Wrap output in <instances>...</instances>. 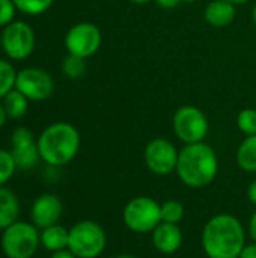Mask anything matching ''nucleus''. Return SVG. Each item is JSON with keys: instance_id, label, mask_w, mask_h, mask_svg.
Masks as SVG:
<instances>
[{"instance_id": "19", "label": "nucleus", "mask_w": 256, "mask_h": 258, "mask_svg": "<svg viewBox=\"0 0 256 258\" xmlns=\"http://www.w3.org/2000/svg\"><path fill=\"white\" fill-rule=\"evenodd\" d=\"M5 110L11 119H20L27 113L29 109V98L23 95L18 89H12L9 94H6L2 100Z\"/></svg>"}, {"instance_id": "21", "label": "nucleus", "mask_w": 256, "mask_h": 258, "mask_svg": "<svg viewBox=\"0 0 256 258\" xmlns=\"http://www.w3.org/2000/svg\"><path fill=\"white\" fill-rule=\"evenodd\" d=\"M17 82V71L14 65L8 60L0 59V100L12 89H15Z\"/></svg>"}, {"instance_id": "33", "label": "nucleus", "mask_w": 256, "mask_h": 258, "mask_svg": "<svg viewBox=\"0 0 256 258\" xmlns=\"http://www.w3.org/2000/svg\"><path fill=\"white\" fill-rule=\"evenodd\" d=\"M128 2H131V3H134V5H146V3H149L151 0H128Z\"/></svg>"}, {"instance_id": "8", "label": "nucleus", "mask_w": 256, "mask_h": 258, "mask_svg": "<svg viewBox=\"0 0 256 258\" xmlns=\"http://www.w3.org/2000/svg\"><path fill=\"white\" fill-rule=\"evenodd\" d=\"M36 44L35 30L26 21L14 20L2 30V50L12 60L27 59Z\"/></svg>"}, {"instance_id": "3", "label": "nucleus", "mask_w": 256, "mask_h": 258, "mask_svg": "<svg viewBox=\"0 0 256 258\" xmlns=\"http://www.w3.org/2000/svg\"><path fill=\"white\" fill-rule=\"evenodd\" d=\"M81 138L69 122L57 121L47 125L38 136L41 160L50 168H62L71 163L80 151Z\"/></svg>"}, {"instance_id": "15", "label": "nucleus", "mask_w": 256, "mask_h": 258, "mask_svg": "<svg viewBox=\"0 0 256 258\" xmlns=\"http://www.w3.org/2000/svg\"><path fill=\"white\" fill-rule=\"evenodd\" d=\"M237 15V6L228 0H211L204 11L205 21L213 27H228L234 23Z\"/></svg>"}, {"instance_id": "30", "label": "nucleus", "mask_w": 256, "mask_h": 258, "mask_svg": "<svg viewBox=\"0 0 256 258\" xmlns=\"http://www.w3.org/2000/svg\"><path fill=\"white\" fill-rule=\"evenodd\" d=\"M247 200L252 206L256 207V180L250 181V184L247 187Z\"/></svg>"}, {"instance_id": "32", "label": "nucleus", "mask_w": 256, "mask_h": 258, "mask_svg": "<svg viewBox=\"0 0 256 258\" xmlns=\"http://www.w3.org/2000/svg\"><path fill=\"white\" fill-rule=\"evenodd\" d=\"M8 113H6V110H5V106H3V103H2V100H0V128L6 124V121H8Z\"/></svg>"}, {"instance_id": "23", "label": "nucleus", "mask_w": 256, "mask_h": 258, "mask_svg": "<svg viewBox=\"0 0 256 258\" xmlns=\"http://www.w3.org/2000/svg\"><path fill=\"white\" fill-rule=\"evenodd\" d=\"M14 3L26 15H41L53 6L54 0H14Z\"/></svg>"}, {"instance_id": "28", "label": "nucleus", "mask_w": 256, "mask_h": 258, "mask_svg": "<svg viewBox=\"0 0 256 258\" xmlns=\"http://www.w3.org/2000/svg\"><path fill=\"white\" fill-rule=\"evenodd\" d=\"M247 233L250 236V239L256 242V210L252 213L250 219H249V225H247Z\"/></svg>"}, {"instance_id": "16", "label": "nucleus", "mask_w": 256, "mask_h": 258, "mask_svg": "<svg viewBox=\"0 0 256 258\" xmlns=\"http://www.w3.org/2000/svg\"><path fill=\"white\" fill-rule=\"evenodd\" d=\"M18 218L20 200L11 189L0 186V231L6 230L9 225L17 222Z\"/></svg>"}, {"instance_id": "1", "label": "nucleus", "mask_w": 256, "mask_h": 258, "mask_svg": "<svg viewBox=\"0 0 256 258\" xmlns=\"http://www.w3.org/2000/svg\"><path fill=\"white\" fill-rule=\"evenodd\" d=\"M201 245L208 258H238L246 246V230L234 215L219 213L205 224Z\"/></svg>"}, {"instance_id": "7", "label": "nucleus", "mask_w": 256, "mask_h": 258, "mask_svg": "<svg viewBox=\"0 0 256 258\" xmlns=\"http://www.w3.org/2000/svg\"><path fill=\"white\" fill-rule=\"evenodd\" d=\"M172 127L175 136L184 144L205 142L210 132V122L205 112L196 106L186 104L177 109L172 119Z\"/></svg>"}, {"instance_id": "22", "label": "nucleus", "mask_w": 256, "mask_h": 258, "mask_svg": "<svg viewBox=\"0 0 256 258\" xmlns=\"http://www.w3.org/2000/svg\"><path fill=\"white\" fill-rule=\"evenodd\" d=\"M184 206L177 200H167L161 204V222L180 225V222L184 219Z\"/></svg>"}, {"instance_id": "2", "label": "nucleus", "mask_w": 256, "mask_h": 258, "mask_svg": "<svg viewBox=\"0 0 256 258\" xmlns=\"http://www.w3.org/2000/svg\"><path fill=\"white\" fill-rule=\"evenodd\" d=\"M177 175L192 189L210 186L219 174V157L213 147L205 142L189 144L180 150Z\"/></svg>"}, {"instance_id": "6", "label": "nucleus", "mask_w": 256, "mask_h": 258, "mask_svg": "<svg viewBox=\"0 0 256 258\" xmlns=\"http://www.w3.org/2000/svg\"><path fill=\"white\" fill-rule=\"evenodd\" d=\"M122 221L136 234L152 233L161 224V204L151 197H134L124 207Z\"/></svg>"}, {"instance_id": "5", "label": "nucleus", "mask_w": 256, "mask_h": 258, "mask_svg": "<svg viewBox=\"0 0 256 258\" xmlns=\"http://www.w3.org/2000/svg\"><path fill=\"white\" fill-rule=\"evenodd\" d=\"M107 246V234L95 221H80L69 228L68 249L77 258H98Z\"/></svg>"}, {"instance_id": "34", "label": "nucleus", "mask_w": 256, "mask_h": 258, "mask_svg": "<svg viewBox=\"0 0 256 258\" xmlns=\"http://www.w3.org/2000/svg\"><path fill=\"white\" fill-rule=\"evenodd\" d=\"M228 2H231V3H234L235 6H238V5H244V3H247V2H250V0H228Z\"/></svg>"}, {"instance_id": "18", "label": "nucleus", "mask_w": 256, "mask_h": 258, "mask_svg": "<svg viewBox=\"0 0 256 258\" xmlns=\"http://www.w3.org/2000/svg\"><path fill=\"white\" fill-rule=\"evenodd\" d=\"M235 160L244 172H256V135L246 136L237 148Z\"/></svg>"}, {"instance_id": "37", "label": "nucleus", "mask_w": 256, "mask_h": 258, "mask_svg": "<svg viewBox=\"0 0 256 258\" xmlns=\"http://www.w3.org/2000/svg\"><path fill=\"white\" fill-rule=\"evenodd\" d=\"M196 0H181V3H186V5H190V3H195Z\"/></svg>"}, {"instance_id": "35", "label": "nucleus", "mask_w": 256, "mask_h": 258, "mask_svg": "<svg viewBox=\"0 0 256 258\" xmlns=\"http://www.w3.org/2000/svg\"><path fill=\"white\" fill-rule=\"evenodd\" d=\"M113 258H139V257H134V255H131V254H121V255H116V257Z\"/></svg>"}, {"instance_id": "31", "label": "nucleus", "mask_w": 256, "mask_h": 258, "mask_svg": "<svg viewBox=\"0 0 256 258\" xmlns=\"http://www.w3.org/2000/svg\"><path fill=\"white\" fill-rule=\"evenodd\" d=\"M50 258H77L69 249H63V251H59V252H53Z\"/></svg>"}, {"instance_id": "20", "label": "nucleus", "mask_w": 256, "mask_h": 258, "mask_svg": "<svg viewBox=\"0 0 256 258\" xmlns=\"http://www.w3.org/2000/svg\"><path fill=\"white\" fill-rule=\"evenodd\" d=\"M86 59L74 54H66L62 60V71L71 80L81 79L86 73Z\"/></svg>"}, {"instance_id": "13", "label": "nucleus", "mask_w": 256, "mask_h": 258, "mask_svg": "<svg viewBox=\"0 0 256 258\" xmlns=\"http://www.w3.org/2000/svg\"><path fill=\"white\" fill-rule=\"evenodd\" d=\"M62 215L63 204L54 194H42L36 197L30 207V222L39 230L59 224Z\"/></svg>"}, {"instance_id": "36", "label": "nucleus", "mask_w": 256, "mask_h": 258, "mask_svg": "<svg viewBox=\"0 0 256 258\" xmlns=\"http://www.w3.org/2000/svg\"><path fill=\"white\" fill-rule=\"evenodd\" d=\"M252 21H253V24H255L256 27V3L255 6H253V11H252Z\"/></svg>"}, {"instance_id": "14", "label": "nucleus", "mask_w": 256, "mask_h": 258, "mask_svg": "<svg viewBox=\"0 0 256 258\" xmlns=\"http://www.w3.org/2000/svg\"><path fill=\"white\" fill-rule=\"evenodd\" d=\"M154 248L164 255H172L180 251L184 242V234L180 225L161 222L158 227L151 233Z\"/></svg>"}, {"instance_id": "24", "label": "nucleus", "mask_w": 256, "mask_h": 258, "mask_svg": "<svg viewBox=\"0 0 256 258\" xmlns=\"http://www.w3.org/2000/svg\"><path fill=\"white\" fill-rule=\"evenodd\" d=\"M237 127L244 136L256 135V109L246 107L237 115Z\"/></svg>"}, {"instance_id": "38", "label": "nucleus", "mask_w": 256, "mask_h": 258, "mask_svg": "<svg viewBox=\"0 0 256 258\" xmlns=\"http://www.w3.org/2000/svg\"><path fill=\"white\" fill-rule=\"evenodd\" d=\"M0 48H2V32H0Z\"/></svg>"}, {"instance_id": "12", "label": "nucleus", "mask_w": 256, "mask_h": 258, "mask_svg": "<svg viewBox=\"0 0 256 258\" xmlns=\"http://www.w3.org/2000/svg\"><path fill=\"white\" fill-rule=\"evenodd\" d=\"M12 157L17 163V168L21 171H29L38 165L41 160L38 150V138L33 136L32 130L27 127H17L12 132Z\"/></svg>"}, {"instance_id": "25", "label": "nucleus", "mask_w": 256, "mask_h": 258, "mask_svg": "<svg viewBox=\"0 0 256 258\" xmlns=\"http://www.w3.org/2000/svg\"><path fill=\"white\" fill-rule=\"evenodd\" d=\"M17 163L12 157V153L0 148V186H5L14 177L17 171Z\"/></svg>"}, {"instance_id": "27", "label": "nucleus", "mask_w": 256, "mask_h": 258, "mask_svg": "<svg viewBox=\"0 0 256 258\" xmlns=\"http://www.w3.org/2000/svg\"><path fill=\"white\" fill-rule=\"evenodd\" d=\"M238 258H256V242L246 245Z\"/></svg>"}, {"instance_id": "9", "label": "nucleus", "mask_w": 256, "mask_h": 258, "mask_svg": "<svg viewBox=\"0 0 256 258\" xmlns=\"http://www.w3.org/2000/svg\"><path fill=\"white\" fill-rule=\"evenodd\" d=\"M103 42V33L100 27L91 21H80L74 24L65 35V48L68 54H74L83 59L94 56Z\"/></svg>"}, {"instance_id": "11", "label": "nucleus", "mask_w": 256, "mask_h": 258, "mask_svg": "<svg viewBox=\"0 0 256 258\" xmlns=\"http://www.w3.org/2000/svg\"><path fill=\"white\" fill-rule=\"evenodd\" d=\"M15 89L29 98V101H44L51 97L54 91V80L42 68L27 67L17 73Z\"/></svg>"}, {"instance_id": "10", "label": "nucleus", "mask_w": 256, "mask_h": 258, "mask_svg": "<svg viewBox=\"0 0 256 258\" xmlns=\"http://www.w3.org/2000/svg\"><path fill=\"white\" fill-rule=\"evenodd\" d=\"M178 156L180 151L166 138H155L149 141L143 151L146 168L158 177H166L177 171Z\"/></svg>"}, {"instance_id": "26", "label": "nucleus", "mask_w": 256, "mask_h": 258, "mask_svg": "<svg viewBox=\"0 0 256 258\" xmlns=\"http://www.w3.org/2000/svg\"><path fill=\"white\" fill-rule=\"evenodd\" d=\"M17 6L14 0H0V27H6L14 21Z\"/></svg>"}, {"instance_id": "17", "label": "nucleus", "mask_w": 256, "mask_h": 258, "mask_svg": "<svg viewBox=\"0 0 256 258\" xmlns=\"http://www.w3.org/2000/svg\"><path fill=\"white\" fill-rule=\"evenodd\" d=\"M68 240H69V230H66L60 224L41 230V246L51 254L68 249Z\"/></svg>"}, {"instance_id": "29", "label": "nucleus", "mask_w": 256, "mask_h": 258, "mask_svg": "<svg viewBox=\"0 0 256 258\" xmlns=\"http://www.w3.org/2000/svg\"><path fill=\"white\" fill-rule=\"evenodd\" d=\"M154 2L163 9H174L178 5H181V0H154Z\"/></svg>"}, {"instance_id": "4", "label": "nucleus", "mask_w": 256, "mask_h": 258, "mask_svg": "<svg viewBox=\"0 0 256 258\" xmlns=\"http://www.w3.org/2000/svg\"><path fill=\"white\" fill-rule=\"evenodd\" d=\"M41 246V230L32 222L17 221L2 231L0 248L6 258H32Z\"/></svg>"}]
</instances>
